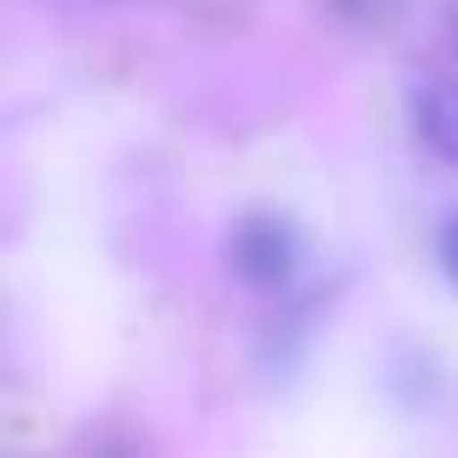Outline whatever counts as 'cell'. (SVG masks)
I'll return each instance as SVG.
<instances>
[{"label": "cell", "mask_w": 458, "mask_h": 458, "mask_svg": "<svg viewBox=\"0 0 458 458\" xmlns=\"http://www.w3.org/2000/svg\"><path fill=\"white\" fill-rule=\"evenodd\" d=\"M226 267L244 284H256V291H279V284H291V273L302 267V238H296V226L284 221V215L250 209V215H238L233 233H226Z\"/></svg>", "instance_id": "1"}, {"label": "cell", "mask_w": 458, "mask_h": 458, "mask_svg": "<svg viewBox=\"0 0 458 458\" xmlns=\"http://www.w3.org/2000/svg\"><path fill=\"white\" fill-rule=\"evenodd\" d=\"M412 116H418V140L441 163L458 168V76H429L418 105H412Z\"/></svg>", "instance_id": "2"}, {"label": "cell", "mask_w": 458, "mask_h": 458, "mask_svg": "<svg viewBox=\"0 0 458 458\" xmlns=\"http://www.w3.org/2000/svg\"><path fill=\"white\" fill-rule=\"evenodd\" d=\"M436 256H441V267H447V279L458 284V209L447 215V226H441V238H436Z\"/></svg>", "instance_id": "3"}, {"label": "cell", "mask_w": 458, "mask_h": 458, "mask_svg": "<svg viewBox=\"0 0 458 458\" xmlns=\"http://www.w3.org/2000/svg\"><path fill=\"white\" fill-rule=\"evenodd\" d=\"M336 6H343L354 23H383L394 12V0H336Z\"/></svg>", "instance_id": "4"}, {"label": "cell", "mask_w": 458, "mask_h": 458, "mask_svg": "<svg viewBox=\"0 0 458 458\" xmlns=\"http://www.w3.org/2000/svg\"><path fill=\"white\" fill-rule=\"evenodd\" d=\"M453 35H458V6H453Z\"/></svg>", "instance_id": "5"}]
</instances>
